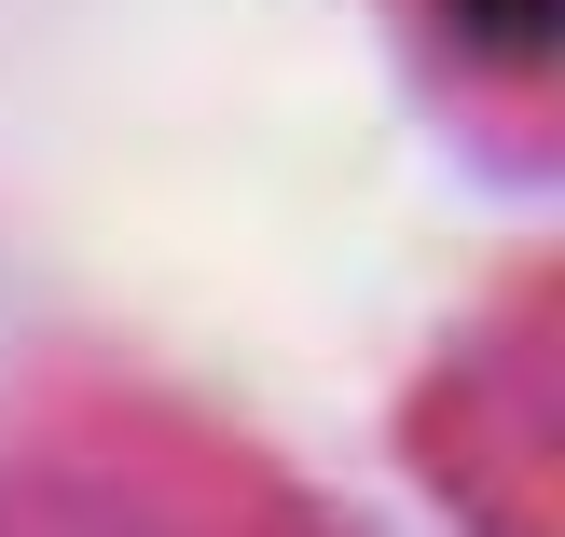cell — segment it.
<instances>
[{"label":"cell","mask_w":565,"mask_h":537,"mask_svg":"<svg viewBox=\"0 0 565 537\" xmlns=\"http://www.w3.org/2000/svg\"><path fill=\"white\" fill-rule=\"evenodd\" d=\"M441 28H456V55L497 69V83H539L552 69V0H441Z\"/></svg>","instance_id":"6da1fadb"}]
</instances>
